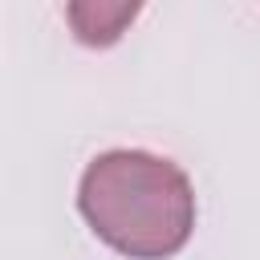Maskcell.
<instances>
[{
	"mask_svg": "<svg viewBox=\"0 0 260 260\" xmlns=\"http://www.w3.org/2000/svg\"><path fill=\"white\" fill-rule=\"evenodd\" d=\"M77 211L89 232L126 260H171L195 232V187L187 171L154 150L114 146L85 162Z\"/></svg>",
	"mask_w": 260,
	"mask_h": 260,
	"instance_id": "cell-1",
	"label": "cell"
},
{
	"mask_svg": "<svg viewBox=\"0 0 260 260\" xmlns=\"http://www.w3.org/2000/svg\"><path fill=\"white\" fill-rule=\"evenodd\" d=\"M142 4H106V0H77L65 4V20L73 28V41L85 49H110L122 41V32L138 20Z\"/></svg>",
	"mask_w": 260,
	"mask_h": 260,
	"instance_id": "cell-2",
	"label": "cell"
}]
</instances>
